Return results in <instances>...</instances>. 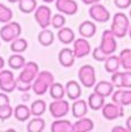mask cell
<instances>
[{"mask_svg":"<svg viewBox=\"0 0 131 132\" xmlns=\"http://www.w3.org/2000/svg\"><path fill=\"white\" fill-rule=\"evenodd\" d=\"M39 72V67L36 62L29 61L22 68V71L20 72L19 77L16 78V88L21 92H28L31 90L32 82L37 77Z\"/></svg>","mask_w":131,"mask_h":132,"instance_id":"cell-1","label":"cell"},{"mask_svg":"<svg viewBox=\"0 0 131 132\" xmlns=\"http://www.w3.org/2000/svg\"><path fill=\"white\" fill-rule=\"evenodd\" d=\"M54 83V77L50 71H39L37 77L32 82V91L37 95H44L48 91L50 86Z\"/></svg>","mask_w":131,"mask_h":132,"instance_id":"cell-2","label":"cell"},{"mask_svg":"<svg viewBox=\"0 0 131 132\" xmlns=\"http://www.w3.org/2000/svg\"><path fill=\"white\" fill-rule=\"evenodd\" d=\"M129 27H130V22L127 15L124 13H116L114 15V17H113L110 31L114 34V36L116 38H123L127 36Z\"/></svg>","mask_w":131,"mask_h":132,"instance_id":"cell-3","label":"cell"},{"mask_svg":"<svg viewBox=\"0 0 131 132\" xmlns=\"http://www.w3.org/2000/svg\"><path fill=\"white\" fill-rule=\"evenodd\" d=\"M22 32V28L17 22H8L5 23L4 27L0 29V38L6 43H11L14 39L20 37Z\"/></svg>","mask_w":131,"mask_h":132,"instance_id":"cell-4","label":"cell"},{"mask_svg":"<svg viewBox=\"0 0 131 132\" xmlns=\"http://www.w3.org/2000/svg\"><path fill=\"white\" fill-rule=\"evenodd\" d=\"M78 79L86 88L93 87L95 84V70L91 64H84L78 70Z\"/></svg>","mask_w":131,"mask_h":132,"instance_id":"cell-5","label":"cell"},{"mask_svg":"<svg viewBox=\"0 0 131 132\" xmlns=\"http://www.w3.org/2000/svg\"><path fill=\"white\" fill-rule=\"evenodd\" d=\"M100 50L107 55H110L116 51L117 43H116V37L114 36L110 30H105L102 32L101 36V42H100Z\"/></svg>","mask_w":131,"mask_h":132,"instance_id":"cell-6","label":"cell"},{"mask_svg":"<svg viewBox=\"0 0 131 132\" xmlns=\"http://www.w3.org/2000/svg\"><path fill=\"white\" fill-rule=\"evenodd\" d=\"M35 20L42 29H46L51 24L52 20V11L48 6L42 5L35 9Z\"/></svg>","mask_w":131,"mask_h":132,"instance_id":"cell-7","label":"cell"},{"mask_svg":"<svg viewBox=\"0 0 131 132\" xmlns=\"http://www.w3.org/2000/svg\"><path fill=\"white\" fill-rule=\"evenodd\" d=\"M89 14L93 21L99 22V23H106L110 19V14L108 12V9L99 2L91 5V7L89 9Z\"/></svg>","mask_w":131,"mask_h":132,"instance_id":"cell-8","label":"cell"},{"mask_svg":"<svg viewBox=\"0 0 131 132\" xmlns=\"http://www.w3.org/2000/svg\"><path fill=\"white\" fill-rule=\"evenodd\" d=\"M16 88V79L14 73L9 70H0V90L2 92L11 93Z\"/></svg>","mask_w":131,"mask_h":132,"instance_id":"cell-9","label":"cell"},{"mask_svg":"<svg viewBox=\"0 0 131 132\" xmlns=\"http://www.w3.org/2000/svg\"><path fill=\"white\" fill-rule=\"evenodd\" d=\"M50 113L54 118H62L69 113V102L64 99H56L50 103Z\"/></svg>","mask_w":131,"mask_h":132,"instance_id":"cell-10","label":"cell"},{"mask_svg":"<svg viewBox=\"0 0 131 132\" xmlns=\"http://www.w3.org/2000/svg\"><path fill=\"white\" fill-rule=\"evenodd\" d=\"M102 109V116L108 121H113V120H117V118L122 117L124 115V109L123 106L117 105L115 102H109V103H105Z\"/></svg>","mask_w":131,"mask_h":132,"instance_id":"cell-11","label":"cell"},{"mask_svg":"<svg viewBox=\"0 0 131 132\" xmlns=\"http://www.w3.org/2000/svg\"><path fill=\"white\" fill-rule=\"evenodd\" d=\"M74 54L76 57L78 59H82V57H85L90 54L91 52V45L87 42L85 38H78V39L74 40Z\"/></svg>","mask_w":131,"mask_h":132,"instance_id":"cell-12","label":"cell"},{"mask_svg":"<svg viewBox=\"0 0 131 132\" xmlns=\"http://www.w3.org/2000/svg\"><path fill=\"white\" fill-rule=\"evenodd\" d=\"M55 7L66 15H75L78 12V5L75 0H55Z\"/></svg>","mask_w":131,"mask_h":132,"instance_id":"cell-13","label":"cell"},{"mask_svg":"<svg viewBox=\"0 0 131 132\" xmlns=\"http://www.w3.org/2000/svg\"><path fill=\"white\" fill-rule=\"evenodd\" d=\"M112 100L113 102L123 106V107L131 105V90L130 88L128 90L118 88L117 91L112 93Z\"/></svg>","mask_w":131,"mask_h":132,"instance_id":"cell-14","label":"cell"},{"mask_svg":"<svg viewBox=\"0 0 131 132\" xmlns=\"http://www.w3.org/2000/svg\"><path fill=\"white\" fill-rule=\"evenodd\" d=\"M75 59H76V56H75V54H74V51L70 50V48L66 47V48H62V50L60 51L59 62L62 67H64V68L72 67L75 63Z\"/></svg>","mask_w":131,"mask_h":132,"instance_id":"cell-15","label":"cell"},{"mask_svg":"<svg viewBox=\"0 0 131 132\" xmlns=\"http://www.w3.org/2000/svg\"><path fill=\"white\" fill-rule=\"evenodd\" d=\"M66 95L70 99V100H76L79 99L80 94H82V90H80V85L76 80H69L66 84Z\"/></svg>","mask_w":131,"mask_h":132,"instance_id":"cell-16","label":"cell"},{"mask_svg":"<svg viewBox=\"0 0 131 132\" xmlns=\"http://www.w3.org/2000/svg\"><path fill=\"white\" fill-rule=\"evenodd\" d=\"M71 113L75 118L84 117L87 113V103L85 100L82 99H76L74 100V103L71 106Z\"/></svg>","mask_w":131,"mask_h":132,"instance_id":"cell-17","label":"cell"},{"mask_svg":"<svg viewBox=\"0 0 131 132\" xmlns=\"http://www.w3.org/2000/svg\"><path fill=\"white\" fill-rule=\"evenodd\" d=\"M94 92L104 98H107V96L112 95V93L114 92V85L107 80H101V82L94 84Z\"/></svg>","mask_w":131,"mask_h":132,"instance_id":"cell-18","label":"cell"},{"mask_svg":"<svg viewBox=\"0 0 131 132\" xmlns=\"http://www.w3.org/2000/svg\"><path fill=\"white\" fill-rule=\"evenodd\" d=\"M72 126H74V131L76 132H89L93 130L94 124L91 118H87L84 116V117L77 118V122L72 124Z\"/></svg>","mask_w":131,"mask_h":132,"instance_id":"cell-19","label":"cell"},{"mask_svg":"<svg viewBox=\"0 0 131 132\" xmlns=\"http://www.w3.org/2000/svg\"><path fill=\"white\" fill-rule=\"evenodd\" d=\"M51 130L53 132H72L74 131V126H72L70 121L62 120V118H56L52 123Z\"/></svg>","mask_w":131,"mask_h":132,"instance_id":"cell-20","label":"cell"},{"mask_svg":"<svg viewBox=\"0 0 131 132\" xmlns=\"http://www.w3.org/2000/svg\"><path fill=\"white\" fill-rule=\"evenodd\" d=\"M78 32L83 38H92L97 32V27L91 21H84L79 24Z\"/></svg>","mask_w":131,"mask_h":132,"instance_id":"cell-21","label":"cell"},{"mask_svg":"<svg viewBox=\"0 0 131 132\" xmlns=\"http://www.w3.org/2000/svg\"><path fill=\"white\" fill-rule=\"evenodd\" d=\"M58 38L62 44L69 45L71 43H74L75 40V32L72 31L70 28H64L62 27L61 29H59L58 31Z\"/></svg>","mask_w":131,"mask_h":132,"instance_id":"cell-22","label":"cell"},{"mask_svg":"<svg viewBox=\"0 0 131 132\" xmlns=\"http://www.w3.org/2000/svg\"><path fill=\"white\" fill-rule=\"evenodd\" d=\"M15 118L20 122H26L30 118L31 116V111H30V108L26 105H19L16 106L13 111Z\"/></svg>","mask_w":131,"mask_h":132,"instance_id":"cell-23","label":"cell"},{"mask_svg":"<svg viewBox=\"0 0 131 132\" xmlns=\"http://www.w3.org/2000/svg\"><path fill=\"white\" fill-rule=\"evenodd\" d=\"M121 67L120 63V57L116 56V55H108L105 60V70L109 73H113L115 71H117L118 68Z\"/></svg>","mask_w":131,"mask_h":132,"instance_id":"cell-24","label":"cell"},{"mask_svg":"<svg viewBox=\"0 0 131 132\" xmlns=\"http://www.w3.org/2000/svg\"><path fill=\"white\" fill-rule=\"evenodd\" d=\"M87 105L89 107L93 109V110H99L104 107L105 105V98L101 95H99L98 93L93 92L89 95V100H87Z\"/></svg>","mask_w":131,"mask_h":132,"instance_id":"cell-25","label":"cell"},{"mask_svg":"<svg viewBox=\"0 0 131 132\" xmlns=\"http://www.w3.org/2000/svg\"><path fill=\"white\" fill-rule=\"evenodd\" d=\"M38 42L40 45H43V46H51L53 44V42H54V34L51 31V30H48L46 28V29H43V31H40L38 34Z\"/></svg>","mask_w":131,"mask_h":132,"instance_id":"cell-26","label":"cell"},{"mask_svg":"<svg viewBox=\"0 0 131 132\" xmlns=\"http://www.w3.org/2000/svg\"><path fill=\"white\" fill-rule=\"evenodd\" d=\"M45 129V121L40 116H36L28 123L27 130L29 132H42Z\"/></svg>","mask_w":131,"mask_h":132,"instance_id":"cell-27","label":"cell"},{"mask_svg":"<svg viewBox=\"0 0 131 132\" xmlns=\"http://www.w3.org/2000/svg\"><path fill=\"white\" fill-rule=\"evenodd\" d=\"M24 64H26V59L20 53H15L8 59V65L14 70L22 69Z\"/></svg>","mask_w":131,"mask_h":132,"instance_id":"cell-28","label":"cell"},{"mask_svg":"<svg viewBox=\"0 0 131 132\" xmlns=\"http://www.w3.org/2000/svg\"><path fill=\"white\" fill-rule=\"evenodd\" d=\"M50 94L54 100L56 99H63V96L66 95V88L64 86L60 83H53L48 88Z\"/></svg>","mask_w":131,"mask_h":132,"instance_id":"cell-29","label":"cell"},{"mask_svg":"<svg viewBox=\"0 0 131 132\" xmlns=\"http://www.w3.org/2000/svg\"><path fill=\"white\" fill-rule=\"evenodd\" d=\"M118 57H120L121 67L124 68V70H131V50L124 48L123 51H121Z\"/></svg>","mask_w":131,"mask_h":132,"instance_id":"cell-30","label":"cell"},{"mask_svg":"<svg viewBox=\"0 0 131 132\" xmlns=\"http://www.w3.org/2000/svg\"><path fill=\"white\" fill-rule=\"evenodd\" d=\"M46 110V102L42 99L38 100H35L32 102L31 107H30V111H31V115L34 116H42L43 114Z\"/></svg>","mask_w":131,"mask_h":132,"instance_id":"cell-31","label":"cell"},{"mask_svg":"<svg viewBox=\"0 0 131 132\" xmlns=\"http://www.w3.org/2000/svg\"><path fill=\"white\" fill-rule=\"evenodd\" d=\"M19 8L22 13H29L35 12L37 8V1L36 0H19Z\"/></svg>","mask_w":131,"mask_h":132,"instance_id":"cell-32","label":"cell"},{"mask_svg":"<svg viewBox=\"0 0 131 132\" xmlns=\"http://www.w3.org/2000/svg\"><path fill=\"white\" fill-rule=\"evenodd\" d=\"M28 48V42L24 38H16L11 42V50L14 53H23Z\"/></svg>","mask_w":131,"mask_h":132,"instance_id":"cell-33","label":"cell"},{"mask_svg":"<svg viewBox=\"0 0 131 132\" xmlns=\"http://www.w3.org/2000/svg\"><path fill=\"white\" fill-rule=\"evenodd\" d=\"M13 19V12L11 8L0 2V23H8Z\"/></svg>","mask_w":131,"mask_h":132,"instance_id":"cell-34","label":"cell"},{"mask_svg":"<svg viewBox=\"0 0 131 132\" xmlns=\"http://www.w3.org/2000/svg\"><path fill=\"white\" fill-rule=\"evenodd\" d=\"M13 108L12 106L9 105H4V106H0V121H6L8 118L12 117L13 115Z\"/></svg>","mask_w":131,"mask_h":132,"instance_id":"cell-35","label":"cell"},{"mask_svg":"<svg viewBox=\"0 0 131 132\" xmlns=\"http://www.w3.org/2000/svg\"><path fill=\"white\" fill-rule=\"evenodd\" d=\"M66 23V17L62 14H55L52 16L51 24L53 25L54 29H61L62 27H64Z\"/></svg>","mask_w":131,"mask_h":132,"instance_id":"cell-36","label":"cell"},{"mask_svg":"<svg viewBox=\"0 0 131 132\" xmlns=\"http://www.w3.org/2000/svg\"><path fill=\"white\" fill-rule=\"evenodd\" d=\"M112 84L117 88H123L122 86V72L115 71L112 73Z\"/></svg>","mask_w":131,"mask_h":132,"instance_id":"cell-37","label":"cell"},{"mask_svg":"<svg viewBox=\"0 0 131 132\" xmlns=\"http://www.w3.org/2000/svg\"><path fill=\"white\" fill-rule=\"evenodd\" d=\"M122 86L124 88H131V70L122 72Z\"/></svg>","mask_w":131,"mask_h":132,"instance_id":"cell-38","label":"cell"},{"mask_svg":"<svg viewBox=\"0 0 131 132\" xmlns=\"http://www.w3.org/2000/svg\"><path fill=\"white\" fill-rule=\"evenodd\" d=\"M92 56H93V59H94L95 61H105L106 57H107L108 55L105 54V53L100 50V47H95L94 50H93V52H92Z\"/></svg>","mask_w":131,"mask_h":132,"instance_id":"cell-39","label":"cell"},{"mask_svg":"<svg viewBox=\"0 0 131 132\" xmlns=\"http://www.w3.org/2000/svg\"><path fill=\"white\" fill-rule=\"evenodd\" d=\"M114 4L117 8L125 9L131 6V0H114Z\"/></svg>","mask_w":131,"mask_h":132,"instance_id":"cell-40","label":"cell"},{"mask_svg":"<svg viewBox=\"0 0 131 132\" xmlns=\"http://www.w3.org/2000/svg\"><path fill=\"white\" fill-rule=\"evenodd\" d=\"M8 103H11V100L6 94V92H0V106L8 105Z\"/></svg>","mask_w":131,"mask_h":132,"instance_id":"cell-41","label":"cell"},{"mask_svg":"<svg viewBox=\"0 0 131 132\" xmlns=\"http://www.w3.org/2000/svg\"><path fill=\"white\" fill-rule=\"evenodd\" d=\"M112 131H113V132H117V131H121V132H127V131H128V129H127V128H124V126L118 125V126H114Z\"/></svg>","mask_w":131,"mask_h":132,"instance_id":"cell-42","label":"cell"},{"mask_svg":"<svg viewBox=\"0 0 131 132\" xmlns=\"http://www.w3.org/2000/svg\"><path fill=\"white\" fill-rule=\"evenodd\" d=\"M100 0H82L83 4L85 5H93V4H97V2H99Z\"/></svg>","mask_w":131,"mask_h":132,"instance_id":"cell-43","label":"cell"},{"mask_svg":"<svg viewBox=\"0 0 131 132\" xmlns=\"http://www.w3.org/2000/svg\"><path fill=\"white\" fill-rule=\"evenodd\" d=\"M125 124H127V129L128 131L131 132V116H129V117L127 118V122H125Z\"/></svg>","mask_w":131,"mask_h":132,"instance_id":"cell-44","label":"cell"},{"mask_svg":"<svg viewBox=\"0 0 131 132\" xmlns=\"http://www.w3.org/2000/svg\"><path fill=\"white\" fill-rule=\"evenodd\" d=\"M4 67H5V60L0 56V70L4 69Z\"/></svg>","mask_w":131,"mask_h":132,"instance_id":"cell-45","label":"cell"},{"mask_svg":"<svg viewBox=\"0 0 131 132\" xmlns=\"http://www.w3.org/2000/svg\"><path fill=\"white\" fill-rule=\"evenodd\" d=\"M44 2H46V4H50V2H53V1H55V0H43Z\"/></svg>","mask_w":131,"mask_h":132,"instance_id":"cell-46","label":"cell"},{"mask_svg":"<svg viewBox=\"0 0 131 132\" xmlns=\"http://www.w3.org/2000/svg\"><path fill=\"white\" fill-rule=\"evenodd\" d=\"M128 34H129V36H130V38H131V25L129 27V30H128Z\"/></svg>","mask_w":131,"mask_h":132,"instance_id":"cell-47","label":"cell"},{"mask_svg":"<svg viewBox=\"0 0 131 132\" xmlns=\"http://www.w3.org/2000/svg\"><path fill=\"white\" fill-rule=\"evenodd\" d=\"M9 2H19V0H8Z\"/></svg>","mask_w":131,"mask_h":132,"instance_id":"cell-48","label":"cell"},{"mask_svg":"<svg viewBox=\"0 0 131 132\" xmlns=\"http://www.w3.org/2000/svg\"><path fill=\"white\" fill-rule=\"evenodd\" d=\"M129 15H130V19H131V9H130V12H129Z\"/></svg>","mask_w":131,"mask_h":132,"instance_id":"cell-49","label":"cell"}]
</instances>
